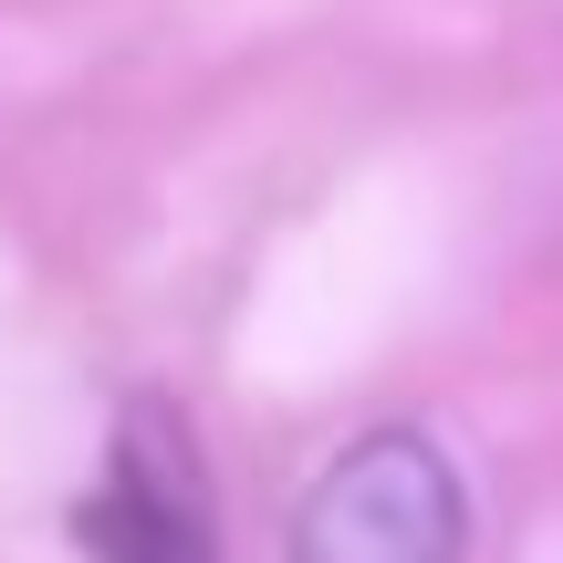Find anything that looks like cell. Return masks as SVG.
I'll return each mask as SVG.
<instances>
[{
	"instance_id": "2",
	"label": "cell",
	"mask_w": 563,
	"mask_h": 563,
	"mask_svg": "<svg viewBox=\"0 0 563 563\" xmlns=\"http://www.w3.org/2000/svg\"><path fill=\"white\" fill-rule=\"evenodd\" d=\"M74 543L95 563H230L220 522H209V481H199V439L178 407L136 397L104 439V470L74 501Z\"/></svg>"
},
{
	"instance_id": "1",
	"label": "cell",
	"mask_w": 563,
	"mask_h": 563,
	"mask_svg": "<svg viewBox=\"0 0 563 563\" xmlns=\"http://www.w3.org/2000/svg\"><path fill=\"white\" fill-rule=\"evenodd\" d=\"M470 490L428 428H365L313 470L292 511V563H460Z\"/></svg>"
}]
</instances>
